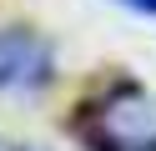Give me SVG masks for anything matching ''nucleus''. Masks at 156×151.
Segmentation results:
<instances>
[{
	"label": "nucleus",
	"mask_w": 156,
	"mask_h": 151,
	"mask_svg": "<svg viewBox=\"0 0 156 151\" xmlns=\"http://www.w3.org/2000/svg\"><path fill=\"white\" fill-rule=\"evenodd\" d=\"M126 5H136V10H146V15H156V0H126Z\"/></svg>",
	"instance_id": "nucleus-3"
},
{
	"label": "nucleus",
	"mask_w": 156,
	"mask_h": 151,
	"mask_svg": "<svg viewBox=\"0 0 156 151\" xmlns=\"http://www.w3.org/2000/svg\"><path fill=\"white\" fill-rule=\"evenodd\" d=\"M51 76H55V56L35 30H20V25L0 30V96L41 91Z\"/></svg>",
	"instance_id": "nucleus-2"
},
{
	"label": "nucleus",
	"mask_w": 156,
	"mask_h": 151,
	"mask_svg": "<svg viewBox=\"0 0 156 151\" xmlns=\"http://www.w3.org/2000/svg\"><path fill=\"white\" fill-rule=\"evenodd\" d=\"M71 136L86 151H156V101L141 81L116 76L86 96L71 116Z\"/></svg>",
	"instance_id": "nucleus-1"
}]
</instances>
